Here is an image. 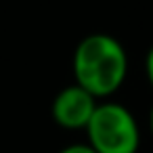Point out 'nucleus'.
<instances>
[{"instance_id": "7ed1b4c3", "label": "nucleus", "mask_w": 153, "mask_h": 153, "mask_svg": "<svg viewBox=\"0 0 153 153\" xmlns=\"http://www.w3.org/2000/svg\"><path fill=\"white\" fill-rule=\"evenodd\" d=\"M97 105H99L97 99L88 90H84L78 84H71V86L63 88L55 97L51 113H53V120L61 128H67V130H86V126H88V122H90Z\"/></svg>"}, {"instance_id": "39448f33", "label": "nucleus", "mask_w": 153, "mask_h": 153, "mask_svg": "<svg viewBox=\"0 0 153 153\" xmlns=\"http://www.w3.org/2000/svg\"><path fill=\"white\" fill-rule=\"evenodd\" d=\"M145 71H147V80H149V84H151V88H153V46H151V48H149V53H147Z\"/></svg>"}, {"instance_id": "f257e3e1", "label": "nucleus", "mask_w": 153, "mask_h": 153, "mask_svg": "<svg viewBox=\"0 0 153 153\" xmlns=\"http://www.w3.org/2000/svg\"><path fill=\"white\" fill-rule=\"evenodd\" d=\"M128 57L124 46L107 34L86 36L74 53L76 84L94 99L113 94L126 80Z\"/></svg>"}, {"instance_id": "f03ea898", "label": "nucleus", "mask_w": 153, "mask_h": 153, "mask_svg": "<svg viewBox=\"0 0 153 153\" xmlns=\"http://www.w3.org/2000/svg\"><path fill=\"white\" fill-rule=\"evenodd\" d=\"M86 134L94 153H136L140 147L138 124L130 109L120 103L97 105Z\"/></svg>"}, {"instance_id": "423d86ee", "label": "nucleus", "mask_w": 153, "mask_h": 153, "mask_svg": "<svg viewBox=\"0 0 153 153\" xmlns=\"http://www.w3.org/2000/svg\"><path fill=\"white\" fill-rule=\"evenodd\" d=\"M149 130H151V136H153V107L149 111Z\"/></svg>"}, {"instance_id": "20e7f679", "label": "nucleus", "mask_w": 153, "mask_h": 153, "mask_svg": "<svg viewBox=\"0 0 153 153\" xmlns=\"http://www.w3.org/2000/svg\"><path fill=\"white\" fill-rule=\"evenodd\" d=\"M59 153H94V149L86 143V145H82V143H78V145H69V147H65V149H61Z\"/></svg>"}]
</instances>
